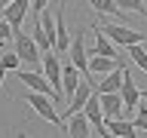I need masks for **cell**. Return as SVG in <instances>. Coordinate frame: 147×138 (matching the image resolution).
<instances>
[{
    "mask_svg": "<svg viewBox=\"0 0 147 138\" xmlns=\"http://www.w3.org/2000/svg\"><path fill=\"white\" fill-rule=\"evenodd\" d=\"M25 101L31 104V108L40 114L43 120H49V126H64V120L55 114V98L52 95H43V92H34V89H25Z\"/></svg>",
    "mask_w": 147,
    "mask_h": 138,
    "instance_id": "1",
    "label": "cell"
},
{
    "mask_svg": "<svg viewBox=\"0 0 147 138\" xmlns=\"http://www.w3.org/2000/svg\"><path fill=\"white\" fill-rule=\"evenodd\" d=\"M12 46H16V52H18V58H22V64H34V62H40L43 58V49L37 46V40L31 34H25V31H16L12 34Z\"/></svg>",
    "mask_w": 147,
    "mask_h": 138,
    "instance_id": "2",
    "label": "cell"
},
{
    "mask_svg": "<svg viewBox=\"0 0 147 138\" xmlns=\"http://www.w3.org/2000/svg\"><path fill=\"white\" fill-rule=\"evenodd\" d=\"M98 28L119 46V49H126V46H132V43H144V40H147V34L132 31V28H126V25H98Z\"/></svg>",
    "mask_w": 147,
    "mask_h": 138,
    "instance_id": "3",
    "label": "cell"
},
{
    "mask_svg": "<svg viewBox=\"0 0 147 138\" xmlns=\"http://www.w3.org/2000/svg\"><path fill=\"white\" fill-rule=\"evenodd\" d=\"M18 80L25 83V89H34V92H43V95H52L55 98V104H61V98L55 95V89H52V83L46 80L43 74H37V71H25V64L18 68Z\"/></svg>",
    "mask_w": 147,
    "mask_h": 138,
    "instance_id": "4",
    "label": "cell"
},
{
    "mask_svg": "<svg viewBox=\"0 0 147 138\" xmlns=\"http://www.w3.org/2000/svg\"><path fill=\"white\" fill-rule=\"evenodd\" d=\"M40 62H43V71H46V80L52 83V89H55V95H58V98L64 101V89H61V71H64V64L58 62V55H55L52 49H49V52H43V58H40Z\"/></svg>",
    "mask_w": 147,
    "mask_h": 138,
    "instance_id": "5",
    "label": "cell"
},
{
    "mask_svg": "<svg viewBox=\"0 0 147 138\" xmlns=\"http://www.w3.org/2000/svg\"><path fill=\"white\" fill-rule=\"evenodd\" d=\"M67 55H71V62L80 68L83 77H92L89 74V55H86V37H83V31H74V40H71Z\"/></svg>",
    "mask_w": 147,
    "mask_h": 138,
    "instance_id": "6",
    "label": "cell"
},
{
    "mask_svg": "<svg viewBox=\"0 0 147 138\" xmlns=\"http://www.w3.org/2000/svg\"><path fill=\"white\" fill-rule=\"evenodd\" d=\"M64 9H67V0H61V6H58V16H55V52L64 55L71 49V31H67V22H64Z\"/></svg>",
    "mask_w": 147,
    "mask_h": 138,
    "instance_id": "7",
    "label": "cell"
},
{
    "mask_svg": "<svg viewBox=\"0 0 147 138\" xmlns=\"http://www.w3.org/2000/svg\"><path fill=\"white\" fill-rule=\"evenodd\" d=\"M28 9H31V0H12L9 6H3V9H0V12H3V18L12 25V34H16V31H22Z\"/></svg>",
    "mask_w": 147,
    "mask_h": 138,
    "instance_id": "8",
    "label": "cell"
},
{
    "mask_svg": "<svg viewBox=\"0 0 147 138\" xmlns=\"http://www.w3.org/2000/svg\"><path fill=\"white\" fill-rule=\"evenodd\" d=\"M64 132H67L71 138H86V135H92V123H89V117H86L83 110H77V114H71V117H67Z\"/></svg>",
    "mask_w": 147,
    "mask_h": 138,
    "instance_id": "9",
    "label": "cell"
},
{
    "mask_svg": "<svg viewBox=\"0 0 147 138\" xmlns=\"http://www.w3.org/2000/svg\"><path fill=\"white\" fill-rule=\"evenodd\" d=\"M80 80H83L80 68H77L74 62H67V64H64V71H61V89H64V101H71V98H74V92H77Z\"/></svg>",
    "mask_w": 147,
    "mask_h": 138,
    "instance_id": "10",
    "label": "cell"
},
{
    "mask_svg": "<svg viewBox=\"0 0 147 138\" xmlns=\"http://www.w3.org/2000/svg\"><path fill=\"white\" fill-rule=\"evenodd\" d=\"M119 95H123V104H126V110L138 108V101H141V89H138L135 80L129 77V71H123V86H119Z\"/></svg>",
    "mask_w": 147,
    "mask_h": 138,
    "instance_id": "11",
    "label": "cell"
},
{
    "mask_svg": "<svg viewBox=\"0 0 147 138\" xmlns=\"http://www.w3.org/2000/svg\"><path fill=\"white\" fill-rule=\"evenodd\" d=\"M104 126H107L110 135H119V138H135L138 135L135 123H129V120H123V117H104Z\"/></svg>",
    "mask_w": 147,
    "mask_h": 138,
    "instance_id": "12",
    "label": "cell"
},
{
    "mask_svg": "<svg viewBox=\"0 0 147 138\" xmlns=\"http://www.w3.org/2000/svg\"><path fill=\"white\" fill-rule=\"evenodd\" d=\"M119 64H123L119 55H117V58H110V55H98V52H95V55L89 58V74H92V77H98V74H110L113 68H119Z\"/></svg>",
    "mask_w": 147,
    "mask_h": 138,
    "instance_id": "13",
    "label": "cell"
},
{
    "mask_svg": "<svg viewBox=\"0 0 147 138\" xmlns=\"http://www.w3.org/2000/svg\"><path fill=\"white\" fill-rule=\"evenodd\" d=\"M98 95H101V110H104V117H123L126 104H123V95H119V92H98Z\"/></svg>",
    "mask_w": 147,
    "mask_h": 138,
    "instance_id": "14",
    "label": "cell"
},
{
    "mask_svg": "<svg viewBox=\"0 0 147 138\" xmlns=\"http://www.w3.org/2000/svg\"><path fill=\"white\" fill-rule=\"evenodd\" d=\"M92 31H95V52H98V55H110V58H117V55H119V46L98 28V22L92 25Z\"/></svg>",
    "mask_w": 147,
    "mask_h": 138,
    "instance_id": "15",
    "label": "cell"
},
{
    "mask_svg": "<svg viewBox=\"0 0 147 138\" xmlns=\"http://www.w3.org/2000/svg\"><path fill=\"white\" fill-rule=\"evenodd\" d=\"M123 64L119 68H113L110 74H104V80L101 83H95V92H119V86H123Z\"/></svg>",
    "mask_w": 147,
    "mask_h": 138,
    "instance_id": "16",
    "label": "cell"
},
{
    "mask_svg": "<svg viewBox=\"0 0 147 138\" xmlns=\"http://www.w3.org/2000/svg\"><path fill=\"white\" fill-rule=\"evenodd\" d=\"M37 16H40V12H37ZM31 37L37 40V46H40L43 52H49V49H55V37H49V34L43 31V25H40V18H37V25H34V31H31Z\"/></svg>",
    "mask_w": 147,
    "mask_h": 138,
    "instance_id": "17",
    "label": "cell"
},
{
    "mask_svg": "<svg viewBox=\"0 0 147 138\" xmlns=\"http://www.w3.org/2000/svg\"><path fill=\"white\" fill-rule=\"evenodd\" d=\"M126 52H129V58L141 68V71L147 74V49H144V43H132V46H126Z\"/></svg>",
    "mask_w": 147,
    "mask_h": 138,
    "instance_id": "18",
    "label": "cell"
},
{
    "mask_svg": "<svg viewBox=\"0 0 147 138\" xmlns=\"http://www.w3.org/2000/svg\"><path fill=\"white\" fill-rule=\"evenodd\" d=\"M117 9H119V12H138V16H144V18H147L144 0H117Z\"/></svg>",
    "mask_w": 147,
    "mask_h": 138,
    "instance_id": "19",
    "label": "cell"
},
{
    "mask_svg": "<svg viewBox=\"0 0 147 138\" xmlns=\"http://www.w3.org/2000/svg\"><path fill=\"white\" fill-rule=\"evenodd\" d=\"M92 9H98V12H107V16H113V12H119L117 9V0H89Z\"/></svg>",
    "mask_w": 147,
    "mask_h": 138,
    "instance_id": "20",
    "label": "cell"
},
{
    "mask_svg": "<svg viewBox=\"0 0 147 138\" xmlns=\"http://www.w3.org/2000/svg\"><path fill=\"white\" fill-rule=\"evenodd\" d=\"M135 129L147 132V101H144V98L138 101V117H135Z\"/></svg>",
    "mask_w": 147,
    "mask_h": 138,
    "instance_id": "21",
    "label": "cell"
},
{
    "mask_svg": "<svg viewBox=\"0 0 147 138\" xmlns=\"http://www.w3.org/2000/svg\"><path fill=\"white\" fill-rule=\"evenodd\" d=\"M3 64H6V71H18V68H22V58H18L16 49H12V52H3Z\"/></svg>",
    "mask_w": 147,
    "mask_h": 138,
    "instance_id": "22",
    "label": "cell"
},
{
    "mask_svg": "<svg viewBox=\"0 0 147 138\" xmlns=\"http://www.w3.org/2000/svg\"><path fill=\"white\" fill-rule=\"evenodd\" d=\"M3 77H6V64H3V49H0V86H3Z\"/></svg>",
    "mask_w": 147,
    "mask_h": 138,
    "instance_id": "23",
    "label": "cell"
},
{
    "mask_svg": "<svg viewBox=\"0 0 147 138\" xmlns=\"http://www.w3.org/2000/svg\"><path fill=\"white\" fill-rule=\"evenodd\" d=\"M9 3H12V0H0V9H3V6H9Z\"/></svg>",
    "mask_w": 147,
    "mask_h": 138,
    "instance_id": "24",
    "label": "cell"
},
{
    "mask_svg": "<svg viewBox=\"0 0 147 138\" xmlns=\"http://www.w3.org/2000/svg\"><path fill=\"white\" fill-rule=\"evenodd\" d=\"M141 98H144V101H147V89H144V92H141Z\"/></svg>",
    "mask_w": 147,
    "mask_h": 138,
    "instance_id": "25",
    "label": "cell"
}]
</instances>
